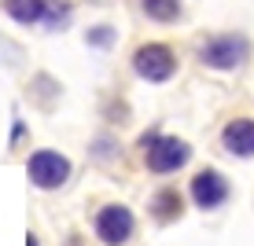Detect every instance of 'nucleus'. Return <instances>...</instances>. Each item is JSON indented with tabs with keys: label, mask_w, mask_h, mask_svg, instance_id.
<instances>
[{
	"label": "nucleus",
	"mask_w": 254,
	"mask_h": 246,
	"mask_svg": "<svg viewBox=\"0 0 254 246\" xmlns=\"http://www.w3.org/2000/svg\"><path fill=\"white\" fill-rule=\"evenodd\" d=\"M191 158V147L185 144V140L177 136H144V165L147 173H159V177H166V173H177L181 165H188Z\"/></svg>",
	"instance_id": "nucleus-1"
},
{
	"label": "nucleus",
	"mask_w": 254,
	"mask_h": 246,
	"mask_svg": "<svg viewBox=\"0 0 254 246\" xmlns=\"http://www.w3.org/2000/svg\"><path fill=\"white\" fill-rule=\"evenodd\" d=\"M92 232L103 246H126L136 232V217H133V209L122 206V202H103V206L96 209V217H92Z\"/></svg>",
	"instance_id": "nucleus-2"
},
{
	"label": "nucleus",
	"mask_w": 254,
	"mask_h": 246,
	"mask_svg": "<svg viewBox=\"0 0 254 246\" xmlns=\"http://www.w3.org/2000/svg\"><path fill=\"white\" fill-rule=\"evenodd\" d=\"M247 55H251V45L240 33H221V37H210L199 45V63L210 70H236L247 63Z\"/></svg>",
	"instance_id": "nucleus-3"
},
{
	"label": "nucleus",
	"mask_w": 254,
	"mask_h": 246,
	"mask_svg": "<svg viewBox=\"0 0 254 246\" xmlns=\"http://www.w3.org/2000/svg\"><path fill=\"white\" fill-rule=\"evenodd\" d=\"M26 177H30L33 188L56 191L70 180V158L59 151H33L30 162H26Z\"/></svg>",
	"instance_id": "nucleus-4"
},
{
	"label": "nucleus",
	"mask_w": 254,
	"mask_h": 246,
	"mask_svg": "<svg viewBox=\"0 0 254 246\" xmlns=\"http://www.w3.org/2000/svg\"><path fill=\"white\" fill-rule=\"evenodd\" d=\"M133 70L144 81L162 85V81H170V77L177 74V55H173L170 45H140L133 51Z\"/></svg>",
	"instance_id": "nucleus-5"
},
{
	"label": "nucleus",
	"mask_w": 254,
	"mask_h": 246,
	"mask_svg": "<svg viewBox=\"0 0 254 246\" xmlns=\"http://www.w3.org/2000/svg\"><path fill=\"white\" fill-rule=\"evenodd\" d=\"M188 191H191V202H195L199 209H217V206L229 202V180L217 169H199L195 177H191Z\"/></svg>",
	"instance_id": "nucleus-6"
},
{
	"label": "nucleus",
	"mask_w": 254,
	"mask_h": 246,
	"mask_svg": "<svg viewBox=\"0 0 254 246\" xmlns=\"http://www.w3.org/2000/svg\"><path fill=\"white\" fill-rule=\"evenodd\" d=\"M221 144L229 154L254 158V118H236L221 129Z\"/></svg>",
	"instance_id": "nucleus-7"
},
{
	"label": "nucleus",
	"mask_w": 254,
	"mask_h": 246,
	"mask_svg": "<svg viewBox=\"0 0 254 246\" xmlns=\"http://www.w3.org/2000/svg\"><path fill=\"white\" fill-rule=\"evenodd\" d=\"M147 213L155 217V224L177 221V217L185 213V195H181L173 184H166V188H159V191L151 195V202H147Z\"/></svg>",
	"instance_id": "nucleus-8"
},
{
	"label": "nucleus",
	"mask_w": 254,
	"mask_h": 246,
	"mask_svg": "<svg viewBox=\"0 0 254 246\" xmlns=\"http://www.w3.org/2000/svg\"><path fill=\"white\" fill-rule=\"evenodd\" d=\"M45 0H4V11L11 15L15 22H22V26H33V22H41L45 19Z\"/></svg>",
	"instance_id": "nucleus-9"
},
{
	"label": "nucleus",
	"mask_w": 254,
	"mask_h": 246,
	"mask_svg": "<svg viewBox=\"0 0 254 246\" xmlns=\"http://www.w3.org/2000/svg\"><path fill=\"white\" fill-rule=\"evenodd\" d=\"M144 15L151 22H177L181 19V0H140Z\"/></svg>",
	"instance_id": "nucleus-10"
},
{
	"label": "nucleus",
	"mask_w": 254,
	"mask_h": 246,
	"mask_svg": "<svg viewBox=\"0 0 254 246\" xmlns=\"http://www.w3.org/2000/svg\"><path fill=\"white\" fill-rule=\"evenodd\" d=\"M89 41H92V45H107V41H111V30H92Z\"/></svg>",
	"instance_id": "nucleus-11"
},
{
	"label": "nucleus",
	"mask_w": 254,
	"mask_h": 246,
	"mask_svg": "<svg viewBox=\"0 0 254 246\" xmlns=\"http://www.w3.org/2000/svg\"><path fill=\"white\" fill-rule=\"evenodd\" d=\"M26 246H37V235H30V239H26Z\"/></svg>",
	"instance_id": "nucleus-12"
}]
</instances>
